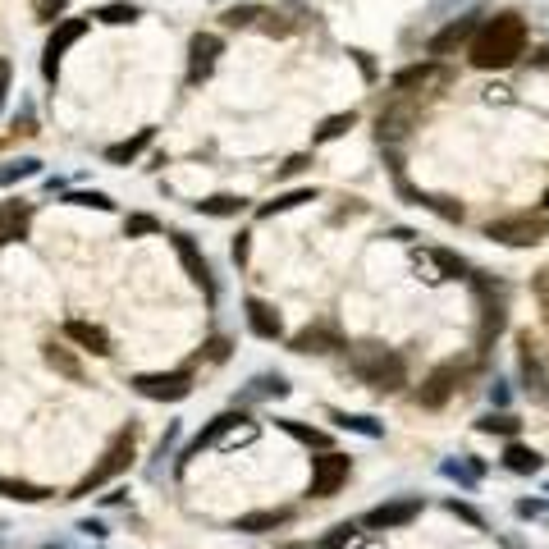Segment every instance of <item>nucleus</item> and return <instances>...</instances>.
Instances as JSON below:
<instances>
[{"instance_id": "nucleus-1", "label": "nucleus", "mask_w": 549, "mask_h": 549, "mask_svg": "<svg viewBox=\"0 0 549 549\" xmlns=\"http://www.w3.org/2000/svg\"><path fill=\"white\" fill-rule=\"evenodd\" d=\"M522 51H527V23H522V14H513V10L485 19L481 28H476L472 46H467L476 69H508V65L522 60Z\"/></svg>"}, {"instance_id": "nucleus-2", "label": "nucleus", "mask_w": 549, "mask_h": 549, "mask_svg": "<svg viewBox=\"0 0 549 549\" xmlns=\"http://www.w3.org/2000/svg\"><path fill=\"white\" fill-rule=\"evenodd\" d=\"M348 371H353L366 389H376V394H394V389L408 385V362H403V353H394V348H385V344H357L353 353H348Z\"/></svg>"}, {"instance_id": "nucleus-3", "label": "nucleus", "mask_w": 549, "mask_h": 549, "mask_svg": "<svg viewBox=\"0 0 549 549\" xmlns=\"http://www.w3.org/2000/svg\"><path fill=\"white\" fill-rule=\"evenodd\" d=\"M133 458H138V421H129V426H119L115 435H110L106 453H101L97 463H92V472L83 476V481L69 490V499H87V495H97L101 485H110L115 476H124L133 467Z\"/></svg>"}, {"instance_id": "nucleus-4", "label": "nucleus", "mask_w": 549, "mask_h": 549, "mask_svg": "<svg viewBox=\"0 0 549 549\" xmlns=\"http://www.w3.org/2000/svg\"><path fill=\"white\" fill-rule=\"evenodd\" d=\"M467 366H472L467 357H449V362L435 366L431 376H426V380L417 385V394H412V399H417V408H431V412H435V408H444V403L453 399V389L463 385Z\"/></svg>"}, {"instance_id": "nucleus-5", "label": "nucleus", "mask_w": 549, "mask_h": 549, "mask_svg": "<svg viewBox=\"0 0 549 549\" xmlns=\"http://www.w3.org/2000/svg\"><path fill=\"white\" fill-rule=\"evenodd\" d=\"M545 234H549V220L545 216H531V211H522V216H504V220H490V225H485V238H495V243H504V248H536Z\"/></svg>"}, {"instance_id": "nucleus-6", "label": "nucleus", "mask_w": 549, "mask_h": 549, "mask_svg": "<svg viewBox=\"0 0 549 549\" xmlns=\"http://www.w3.org/2000/svg\"><path fill=\"white\" fill-rule=\"evenodd\" d=\"M129 385L151 403H183L193 394V371H142Z\"/></svg>"}, {"instance_id": "nucleus-7", "label": "nucleus", "mask_w": 549, "mask_h": 549, "mask_svg": "<svg viewBox=\"0 0 549 549\" xmlns=\"http://www.w3.org/2000/svg\"><path fill=\"white\" fill-rule=\"evenodd\" d=\"M83 33H87V19H60L51 28V37H46V46H42V74H46V83H55V78H60V60H65V51Z\"/></svg>"}, {"instance_id": "nucleus-8", "label": "nucleus", "mask_w": 549, "mask_h": 549, "mask_svg": "<svg viewBox=\"0 0 549 549\" xmlns=\"http://www.w3.org/2000/svg\"><path fill=\"white\" fill-rule=\"evenodd\" d=\"M348 472H353V458L325 449L321 458H312V485H307V495H316V499L339 495V485L348 481Z\"/></svg>"}, {"instance_id": "nucleus-9", "label": "nucleus", "mask_w": 549, "mask_h": 549, "mask_svg": "<svg viewBox=\"0 0 549 549\" xmlns=\"http://www.w3.org/2000/svg\"><path fill=\"white\" fill-rule=\"evenodd\" d=\"M170 243H174V252H179L183 270H188V280L206 293V302H216V293H220L216 289V275H211V261H206V252L193 243V234H170Z\"/></svg>"}, {"instance_id": "nucleus-10", "label": "nucleus", "mask_w": 549, "mask_h": 549, "mask_svg": "<svg viewBox=\"0 0 549 549\" xmlns=\"http://www.w3.org/2000/svg\"><path fill=\"white\" fill-rule=\"evenodd\" d=\"M243 426H252V421L243 417V412H238V408H229V412H220V417H211V421H206V431L197 435V440L188 444V449H183L179 472H183V467H188V463H193V458H202V449H216L220 440H229V431H243Z\"/></svg>"}, {"instance_id": "nucleus-11", "label": "nucleus", "mask_w": 549, "mask_h": 549, "mask_svg": "<svg viewBox=\"0 0 549 549\" xmlns=\"http://www.w3.org/2000/svg\"><path fill=\"white\" fill-rule=\"evenodd\" d=\"M220 51H225V42L216 33H193V42H188V87H202L211 78Z\"/></svg>"}, {"instance_id": "nucleus-12", "label": "nucleus", "mask_w": 549, "mask_h": 549, "mask_svg": "<svg viewBox=\"0 0 549 549\" xmlns=\"http://www.w3.org/2000/svg\"><path fill=\"white\" fill-rule=\"evenodd\" d=\"M412 517H421V499L408 495V499H394V504H380L362 517L371 531H389V527H408Z\"/></svg>"}, {"instance_id": "nucleus-13", "label": "nucleus", "mask_w": 549, "mask_h": 549, "mask_svg": "<svg viewBox=\"0 0 549 549\" xmlns=\"http://www.w3.org/2000/svg\"><path fill=\"white\" fill-rule=\"evenodd\" d=\"M289 348H293V353H334V348H348V344H344V334L334 330L330 321H316V325H307V330L293 334Z\"/></svg>"}, {"instance_id": "nucleus-14", "label": "nucleus", "mask_w": 549, "mask_h": 549, "mask_svg": "<svg viewBox=\"0 0 549 549\" xmlns=\"http://www.w3.org/2000/svg\"><path fill=\"white\" fill-rule=\"evenodd\" d=\"M243 312H248V330L257 334V339H266V344L284 339V316L275 312L270 302H261V298H243Z\"/></svg>"}, {"instance_id": "nucleus-15", "label": "nucleus", "mask_w": 549, "mask_h": 549, "mask_svg": "<svg viewBox=\"0 0 549 549\" xmlns=\"http://www.w3.org/2000/svg\"><path fill=\"white\" fill-rule=\"evenodd\" d=\"M476 28H481V14H463V19H453L449 28H440V33L431 37V55H453L458 46H472Z\"/></svg>"}, {"instance_id": "nucleus-16", "label": "nucleus", "mask_w": 549, "mask_h": 549, "mask_svg": "<svg viewBox=\"0 0 549 549\" xmlns=\"http://www.w3.org/2000/svg\"><path fill=\"white\" fill-rule=\"evenodd\" d=\"M28 225H33V202H23V197L0 202V243H19V238H28Z\"/></svg>"}, {"instance_id": "nucleus-17", "label": "nucleus", "mask_w": 549, "mask_h": 549, "mask_svg": "<svg viewBox=\"0 0 549 549\" xmlns=\"http://www.w3.org/2000/svg\"><path fill=\"white\" fill-rule=\"evenodd\" d=\"M289 394V380L280 376V371H261V376H252L248 385L234 394V408L238 403H261V399H284Z\"/></svg>"}, {"instance_id": "nucleus-18", "label": "nucleus", "mask_w": 549, "mask_h": 549, "mask_svg": "<svg viewBox=\"0 0 549 549\" xmlns=\"http://www.w3.org/2000/svg\"><path fill=\"white\" fill-rule=\"evenodd\" d=\"M65 339L69 344H78L83 353H97V357L115 353V348H110V334L101 330V325H92V321H65Z\"/></svg>"}, {"instance_id": "nucleus-19", "label": "nucleus", "mask_w": 549, "mask_h": 549, "mask_svg": "<svg viewBox=\"0 0 549 549\" xmlns=\"http://www.w3.org/2000/svg\"><path fill=\"white\" fill-rule=\"evenodd\" d=\"M293 513L289 508H257V513H243L234 522V531H243V536H266V531H280L289 527Z\"/></svg>"}, {"instance_id": "nucleus-20", "label": "nucleus", "mask_w": 549, "mask_h": 549, "mask_svg": "<svg viewBox=\"0 0 549 549\" xmlns=\"http://www.w3.org/2000/svg\"><path fill=\"white\" fill-rule=\"evenodd\" d=\"M444 69L440 65H408V69H399L394 74V92H426V87H435V83H444Z\"/></svg>"}, {"instance_id": "nucleus-21", "label": "nucleus", "mask_w": 549, "mask_h": 549, "mask_svg": "<svg viewBox=\"0 0 549 549\" xmlns=\"http://www.w3.org/2000/svg\"><path fill=\"white\" fill-rule=\"evenodd\" d=\"M151 138H156V129H138L133 138H124V142H115V147H106V165H133L142 151L151 147Z\"/></svg>"}, {"instance_id": "nucleus-22", "label": "nucleus", "mask_w": 549, "mask_h": 549, "mask_svg": "<svg viewBox=\"0 0 549 549\" xmlns=\"http://www.w3.org/2000/svg\"><path fill=\"white\" fill-rule=\"evenodd\" d=\"M243 197H234V193H216V197H202V202H193V211L197 216H211V220H234L238 211H243Z\"/></svg>"}, {"instance_id": "nucleus-23", "label": "nucleus", "mask_w": 549, "mask_h": 549, "mask_svg": "<svg viewBox=\"0 0 549 549\" xmlns=\"http://www.w3.org/2000/svg\"><path fill=\"white\" fill-rule=\"evenodd\" d=\"M504 467L517 476H536L540 467H545V458H540L536 449H527V444H508L504 449Z\"/></svg>"}, {"instance_id": "nucleus-24", "label": "nucleus", "mask_w": 549, "mask_h": 549, "mask_svg": "<svg viewBox=\"0 0 549 549\" xmlns=\"http://www.w3.org/2000/svg\"><path fill=\"white\" fill-rule=\"evenodd\" d=\"M0 495H5V499H19V504H42V499H51V490H46V485L14 481V476H0Z\"/></svg>"}, {"instance_id": "nucleus-25", "label": "nucleus", "mask_w": 549, "mask_h": 549, "mask_svg": "<svg viewBox=\"0 0 549 549\" xmlns=\"http://www.w3.org/2000/svg\"><path fill=\"white\" fill-rule=\"evenodd\" d=\"M302 202H316V188H293V193H280V197H275V202L257 206V216H261V220L284 216V211H293V206H302Z\"/></svg>"}, {"instance_id": "nucleus-26", "label": "nucleus", "mask_w": 549, "mask_h": 549, "mask_svg": "<svg viewBox=\"0 0 549 549\" xmlns=\"http://www.w3.org/2000/svg\"><path fill=\"white\" fill-rule=\"evenodd\" d=\"M275 426H280L284 435H293L298 444H307V449H330V435L316 431V426H302V421H293V417H280Z\"/></svg>"}, {"instance_id": "nucleus-27", "label": "nucleus", "mask_w": 549, "mask_h": 549, "mask_svg": "<svg viewBox=\"0 0 549 549\" xmlns=\"http://www.w3.org/2000/svg\"><path fill=\"white\" fill-rule=\"evenodd\" d=\"M330 417H334V426L357 431V435H366V440H380V435H385V421H376V417H357V412H330Z\"/></svg>"}, {"instance_id": "nucleus-28", "label": "nucleus", "mask_w": 549, "mask_h": 549, "mask_svg": "<svg viewBox=\"0 0 549 549\" xmlns=\"http://www.w3.org/2000/svg\"><path fill=\"white\" fill-rule=\"evenodd\" d=\"M517 348H522V380H527V389H536L540 385V348H536V339L522 330V334H517Z\"/></svg>"}, {"instance_id": "nucleus-29", "label": "nucleus", "mask_w": 549, "mask_h": 549, "mask_svg": "<svg viewBox=\"0 0 549 549\" xmlns=\"http://www.w3.org/2000/svg\"><path fill=\"white\" fill-rule=\"evenodd\" d=\"M33 174H42V161H37V156H19V161H5V165H0V188L33 179Z\"/></svg>"}, {"instance_id": "nucleus-30", "label": "nucleus", "mask_w": 549, "mask_h": 549, "mask_svg": "<svg viewBox=\"0 0 549 549\" xmlns=\"http://www.w3.org/2000/svg\"><path fill=\"white\" fill-rule=\"evenodd\" d=\"M46 362H51V371H60L65 380H83V366H78V357L69 353V348H60V344H46Z\"/></svg>"}, {"instance_id": "nucleus-31", "label": "nucleus", "mask_w": 549, "mask_h": 549, "mask_svg": "<svg viewBox=\"0 0 549 549\" xmlns=\"http://www.w3.org/2000/svg\"><path fill=\"white\" fill-rule=\"evenodd\" d=\"M92 19H101V23H110V28H119V23L142 19V10H138V5H129V0H110V5H101Z\"/></svg>"}, {"instance_id": "nucleus-32", "label": "nucleus", "mask_w": 549, "mask_h": 549, "mask_svg": "<svg viewBox=\"0 0 549 549\" xmlns=\"http://www.w3.org/2000/svg\"><path fill=\"white\" fill-rule=\"evenodd\" d=\"M261 19H266V10H261V5H229V10L220 14V23H225V28H257Z\"/></svg>"}, {"instance_id": "nucleus-33", "label": "nucleus", "mask_w": 549, "mask_h": 549, "mask_svg": "<svg viewBox=\"0 0 549 549\" xmlns=\"http://www.w3.org/2000/svg\"><path fill=\"white\" fill-rule=\"evenodd\" d=\"M431 261L444 270V275H449V280H472V266H467V261L458 257V252H449V248H435V252H431Z\"/></svg>"}, {"instance_id": "nucleus-34", "label": "nucleus", "mask_w": 549, "mask_h": 549, "mask_svg": "<svg viewBox=\"0 0 549 549\" xmlns=\"http://www.w3.org/2000/svg\"><path fill=\"white\" fill-rule=\"evenodd\" d=\"M353 124H357V115H353V110H348V115H330V119H325V124H321V129L312 133V142H334V138H344V133L353 129Z\"/></svg>"}, {"instance_id": "nucleus-35", "label": "nucleus", "mask_w": 549, "mask_h": 549, "mask_svg": "<svg viewBox=\"0 0 549 549\" xmlns=\"http://www.w3.org/2000/svg\"><path fill=\"white\" fill-rule=\"evenodd\" d=\"M476 431L481 435H517V421L508 417V412H485V417L476 421Z\"/></svg>"}, {"instance_id": "nucleus-36", "label": "nucleus", "mask_w": 549, "mask_h": 549, "mask_svg": "<svg viewBox=\"0 0 549 549\" xmlns=\"http://www.w3.org/2000/svg\"><path fill=\"white\" fill-rule=\"evenodd\" d=\"M142 234H161V220L156 216H129L124 220V238H142Z\"/></svg>"}, {"instance_id": "nucleus-37", "label": "nucleus", "mask_w": 549, "mask_h": 549, "mask_svg": "<svg viewBox=\"0 0 549 549\" xmlns=\"http://www.w3.org/2000/svg\"><path fill=\"white\" fill-rule=\"evenodd\" d=\"M65 202H74V206H97V211H115V202H110L106 193H69Z\"/></svg>"}, {"instance_id": "nucleus-38", "label": "nucleus", "mask_w": 549, "mask_h": 549, "mask_svg": "<svg viewBox=\"0 0 549 549\" xmlns=\"http://www.w3.org/2000/svg\"><path fill=\"white\" fill-rule=\"evenodd\" d=\"M65 10H69V0H37V19L42 23H55Z\"/></svg>"}, {"instance_id": "nucleus-39", "label": "nucleus", "mask_w": 549, "mask_h": 549, "mask_svg": "<svg viewBox=\"0 0 549 549\" xmlns=\"http://www.w3.org/2000/svg\"><path fill=\"white\" fill-rule=\"evenodd\" d=\"M353 540H357V527L344 522V527H334V536L325 540V549H344V545H353Z\"/></svg>"}, {"instance_id": "nucleus-40", "label": "nucleus", "mask_w": 549, "mask_h": 549, "mask_svg": "<svg viewBox=\"0 0 549 549\" xmlns=\"http://www.w3.org/2000/svg\"><path fill=\"white\" fill-rule=\"evenodd\" d=\"M248 252H252V234H238V238H234V248H229L234 266H248Z\"/></svg>"}, {"instance_id": "nucleus-41", "label": "nucleus", "mask_w": 549, "mask_h": 549, "mask_svg": "<svg viewBox=\"0 0 549 549\" xmlns=\"http://www.w3.org/2000/svg\"><path fill=\"white\" fill-rule=\"evenodd\" d=\"M449 513H453V517H463V522H472V527H485L481 513H476V508H467V504H458V499H449Z\"/></svg>"}, {"instance_id": "nucleus-42", "label": "nucleus", "mask_w": 549, "mask_h": 549, "mask_svg": "<svg viewBox=\"0 0 549 549\" xmlns=\"http://www.w3.org/2000/svg\"><path fill=\"white\" fill-rule=\"evenodd\" d=\"M10 60H5V55H0V110H5V97H10Z\"/></svg>"}, {"instance_id": "nucleus-43", "label": "nucleus", "mask_w": 549, "mask_h": 549, "mask_svg": "<svg viewBox=\"0 0 549 549\" xmlns=\"http://www.w3.org/2000/svg\"><path fill=\"white\" fill-rule=\"evenodd\" d=\"M536 298H540V307H545V321H549V270H540V280H536Z\"/></svg>"}, {"instance_id": "nucleus-44", "label": "nucleus", "mask_w": 549, "mask_h": 549, "mask_svg": "<svg viewBox=\"0 0 549 549\" xmlns=\"http://www.w3.org/2000/svg\"><path fill=\"white\" fill-rule=\"evenodd\" d=\"M206 357H211V362H225L229 344H225V339H211V344H206Z\"/></svg>"}, {"instance_id": "nucleus-45", "label": "nucleus", "mask_w": 549, "mask_h": 549, "mask_svg": "<svg viewBox=\"0 0 549 549\" xmlns=\"http://www.w3.org/2000/svg\"><path fill=\"white\" fill-rule=\"evenodd\" d=\"M307 165H312V161H307V156H293V161H284V165H280V174H284V179H289V174H302V170H307Z\"/></svg>"}, {"instance_id": "nucleus-46", "label": "nucleus", "mask_w": 549, "mask_h": 549, "mask_svg": "<svg viewBox=\"0 0 549 549\" xmlns=\"http://www.w3.org/2000/svg\"><path fill=\"white\" fill-rule=\"evenodd\" d=\"M78 531H83V536H92V540L106 536V527H101V522H78Z\"/></svg>"}, {"instance_id": "nucleus-47", "label": "nucleus", "mask_w": 549, "mask_h": 549, "mask_svg": "<svg viewBox=\"0 0 549 549\" xmlns=\"http://www.w3.org/2000/svg\"><path fill=\"white\" fill-rule=\"evenodd\" d=\"M490 399H495V403H508V389H504V380H495V389H490Z\"/></svg>"}, {"instance_id": "nucleus-48", "label": "nucleus", "mask_w": 549, "mask_h": 549, "mask_svg": "<svg viewBox=\"0 0 549 549\" xmlns=\"http://www.w3.org/2000/svg\"><path fill=\"white\" fill-rule=\"evenodd\" d=\"M545 211H549V188H545Z\"/></svg>"}, {"instance_id": "nucleus-49", "label": "nucleus", "mask_w": 549, "mask_h": 549, "mask_svg": "<svg viewBox=\"0 0 549 549\" xmlns=\"http://www.w3.org/2000/svg\"><path fill=\"white\" fill-rule=\"evenodd\" d=\"M46 549H60V545H46Z\"/></svg>"}, {"instance_id": "nucleus-50", "label": "nucleus", "mask_w": 549, "mask_h": 549, "mask_svg": "<svg viewBox=\"0 0 549 549\" xmlns=\"http://www.w3.org/2000/svg\"><path fill=\"white\" fill-rule=\"evenodd\" d=\"M0 248H5V243H0Z\"/></svg>"}]
</instances>
